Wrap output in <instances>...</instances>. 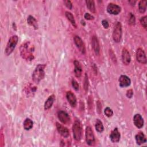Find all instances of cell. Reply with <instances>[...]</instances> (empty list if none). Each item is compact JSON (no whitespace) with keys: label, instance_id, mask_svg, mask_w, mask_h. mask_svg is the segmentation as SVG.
<instances>
[{"label":"cell","instance_id":"52a82bcc","mask_svg":"<svg viewBox=\"0 0 147 147\" xmlns=\"http://www.w3.org/2000/svg\"><path fill=\"white\" fill-rule=\"evenodd\" d=\"M57 117L60 121L63 124L67 125L71 122V118L68 114L63 110H60L57 112Z\"/></svg>","mask_w":147,"mask_h":147},{"label":"cell","instance_id":"8992f818","mask_svg":"<svg viewBox=\"0 0 147 147\" xmlns=\"http://www.w3.org/2000/svg\"><path fill=\"white\" fill-rule=\"evenodd\" d=\"M86 141L88 145H92L95 143V137L92 130L90 126H87L86 128Z\"/></svg>","mask_w":147,"mask_h":147},{"label":"cell","instance_id":"44dd1931","mask_svg":"<svg viewBox=\"0 0 147 147\" xmlns=\"http://www.w3.org/2000/svg\"><path fill=\"white\" fill-rule=\"evenodd\" d=\"M27 22L29 25L33 26L35 29H37L38 28L37 21L34 17L32 16H29L27 18Z\"/></svg>","mask_w":147,"mask_h":147},{"label":"cell","instance_id":"3957f363","mask_svg":"<svg viewBox=\"0 0 147 147\" xmlns=\"http://www.w3.org/2000/svg\"><path fill=\"white\" fill-rule=\"evenodd\" d=\"M72 132L74 139L76 141H80L82 137L83 127L81 122L77 119L75 120L72 126Z\"/></svg>","mask_w":147,"mask_h":147},{"label":"cell","instance_id":"f1b7e54d","mask_svg":"<svg viewBox=\"0 0 147 147\" xmlns=\"http://www.w3.org/2000/svg\"><path fill=\"white\" fill-rule=\"evenodd\" d=\"M146 16H144L140 18V22L142 26L144 28H146L147 26V21H146Z\"/></svg>","mask_w":147,"mask_h":147},{"label":"cell","instance_id":"cb8c5ba5","mask_svg":"<svg viewBox=\"0 0 147 147\" xmlns=\"http://www.w3.org/2000/svg\"><path fill=\"white\" fill-rule=\"evenodd\" d=\"M65 17H67V18L68 19V20L71 22V24L75 27L76 28V22L75 20V18L74 17V16L72 15V14L71 12L69 11H65Z\"/></svg>","mask_w":147,"mask_h":147},{"label":"cell","instance_id":"f546056e","mask_svg":"<svg viewBox=\"0 0 147 147\" xmlns=\"http://www.w3.org/2000/svg\"><path fill=\"white\" fill-rule=\"evenodd\" d=\"M71 84H72V87L74 88L75 90L76 91H78L79 88V84L75 80V79H72V82H71Z\"/></svg>","mask_w":147,"mask_h":147},{"label":"cell","instance_id":"9a60e30c","mask_svg":"<svg viewBox=\"0 0 147 147\" xmlns=\"http://www.w3.org/2000/svg\"><path fill=\"white\" fill-rule=\"evenodd\" d=\"M66 98H67L68 102L71 106V107H76V103H77L76 98L74 93H72L70 91H68L66 94Z\"/></svg>","mask_w":147,"mask_h":147},{"label":"cell","instance_id":"4fadbf2b","mask_svg":"<svg viewBox=\"0 0 147 147\" xmlns=\"http://www.w3.org/2000/svg\"><path fill=\"white\" fill-rule=\"evenodd\" d=\"M131 80L126 75H121L119 78V84L121 87H126L130 85Z\"/></svg>","mask_w":147,"mask_h":147},{"label":"cell","instance_id":"4dcf8cb0","mask_svg":"<svg viewBox=\"0 0 147 147\" xmlns=\"http://www.w3.org/2000/svg\"><path fill=\"white\" fill-rule=\"evenodd\" d=\"M84 18L86 20H92L94 19V17L93 16L91 15L90 13H86L84 14Z\"/></svg>","mask_w":147,"mask_h":147},{"label":"cell","instance_id":"836d02e7","mask_svg":"<svg viewBox=\"0 0 147 147\" xmlns=\"http://www.w3.org/2000/svg\"><path fill=\"white\" fill-rule=\"evenodd\" d=\"M133 91L132 89H130L127 91L126 95L128 98H131L133 96Z\"/></svg>","mask_w":147,"mask_h":147},{"label":"cell","instance_id":"ffe728a7","mask_svg":"<svg viewBox=\"0 0 147 147\" xmlns=\"http://www.w3.org/2000/svg\"><path fill=\"white\" fill-rule=\"evenodd\" d=\"M55 100V96L53 94L50 95L44 103V109L45 110L49 109L52 106Z\"/></svg>","mask_w":147,"mask_h":147},{"label":"cell","instance_id":"2e32d148","mask_svg":"<svg viewBox=\"0 0 147 147\" xmlns=\"http://www.w3.org/2000/svg\"><path fill=\"white\" fill-rule=\"evenodd\" d=\"M121 138V134L118 130V128L115 127L110 134V138L113 142H118L119 141Z\"/></svg>","mask_w":147,"mask_h":147},{"label":"cell","instance_id":"e0dca14e","mask_svg":"<svg viewBox=\"0 0 147 147\" xmlns=\"http://www.w3.org/2000/svg\"><path fill=\"white\" fill-rule=\"evenodd\" d=\"M91 45H92V47L95 54L97 55H99V52H100V47H99V44L98 38L95 36H93L92 37Z\"/></svg>","mask_w":147,"mask_h":147},{"label":"cell","instance_id":"d4e9b609","mask_svg":"<svg viewBox=\"0 0 147 147\" xmlns=\"http://www.w3.org/2000/svg\"><path fill=\"white\" fill-rule=\"evenodd\" d=\"M146 9V1L141 0L138 3V10L141 13H144Z\"/></svg>","mask_w":147,"mask_h":147},{"label":"cell","instance_id":"d6986e66","mask_svg":"<svg viewBox=\"0 0 147 147\" xmlns=\"http://www.w3.org/2000/svg\"><path fill=\"white\" fill-rule=\"evenodd\" d=\"M135 139L137 144L141 145L146 142V139L145 136L142 132H139L135 136Z\"/></svg>","mask_w":147,"mask_h":147},{"label":"cell","instance_id":"6da1fadb","mask_svg":"<svg viewBox=\"0 0 147 147\" xmlns=\"http://www.w3.org/2000/svg\"><path fill=\"white\" fill-rule=\"evenodd\" d=\"M34 47L30 44V42H26L21 45L20 47L21 56L26 61H31L34 59L33 52Z\"/></svg>","mask_w":147,"mask_h":147},{"label":"cell","instance_id":"83f0119b","mask_svg":"<svg viewBox=\"0 0 147 147\" xmlns=\"http://www.w3.org/2000/svg\"><path fill=\"white\" fill-rule=\"evenodd\" d=\"M136 23V19L135 16L132 13H129V24L131 25H134Z\"/></svg>","mask_w":147,"mask_h":147},{"label":"cell","instance_id":"7c38bea8","mask_svg":"<svg viewBox=\"0 0 147 147\" xmlns=\"http://www.w3.org/2000/svg\"><path fill=\"white\" fill-rule=\"evenodd\" d=\"M56 129L60 134L63 137L67 138L69 136V132L68 129L58 122L56 123Z\"/></svg>","mask_w":147,"mask_h":147},{"label":"cell","instance_id":"9c48e42d","mask_svg":"<svg viewBox=\"0 0 147 147\" xmlns=\"http://www.w3.org/2000/svg\"><path fill=\"white\" fill-rule=\"evenodd\" d=\"M121 10V7L113 3H109L107 6V12L113 15L118 14L120 13Z\"/></svg>","mask_w":147,"mask_h":147},{"label":"cell","instance_id":"ac0fdd59","mask_svg":"<svg viewBox=\"0 0 147 147\" xmlns=\"http://www.w3.org/2000/svg\"><path fill=\"white\" fill-rule=\"evenodd\" d=\"M74 64V72L77 78H80L82 74V67L81 64L78 60H75Z\"/></svg>","mask_w":147,"mask_h":147},{"label":"cell","instance_id":"277c9868","mask_svg":"<svg viewBox=\"0 0 147 147\" xmlns=\"http://www.w3.org/2000/svg\"><path fill=\"white\" fill-rule=\"evenodd\" d=\"M18 41V37L17 35H13L9 38L6 48L5 49V54L6 56H9L14 51Z\"/></svg>","mask_w":147,"mask_h":147},{"label":"cell","instance_id":"8d00e7d4","mask_svg":"<svg viewBox=\"0 0 147 147\" xmlns=\"http://www.w3.org/2000/svg\"><path fill=\"white\" fill-rule=\"evenodd\" d=\"M81 24H82V25H83V26H84L85 25H86V24H85V22L84 21H81Z\"/></svg>","mask_w":147,"mask_h":147},{"label":"cell","instance_id":"603a6c76","mask_svg":"<svg viewBox=\"0 0 147 147\" xmlns=\"http://www.w3.org/2000/svg\"><path fill=\"white\" fill-rule=\"evenodd\" d=\"M23 125H24V128L25 130H29L33 127V122L30 118H26L24 121Z\"/></svg>","mask_w":147,"mask_h":147},{"label":"cell","instance_id":"7a4b0ae2","mask_svg":"<svg viewBox=\"0 0 147 147\" xmlns=\"http://www.w3.org/2000/svg\"><path fill=\"white\" fill-rule=\"evenodd\" d=\"M45 64H38L35 68L34 71L32 73V79L33 82L36 83H38L41 80H42L45 76Z\"/></svg>","mask_w":147,"mask_h":147},{"label":"cell","instance_id":"4316f807","mask_svg":"<svg viewBox=\"0 0 147 147\" xmlns=\"http://www.w3.org/2000/svg\"><path fill=\"white\" fill-rule=\"evenodd\" d=\"M104 113H105V115L107 116V117H110L113 116V110L109 107H107L105 108V109L104 110Z\"/></svg>","mask_w":147,"mask_h":147},{"label":"cell","instance_id":"484cf974","mask_svg":"<svg viewBox=\"0 0 147 147\" xmlns=\"http://www.w3.org/2000/svg\"><path fill=\"white\" fill-rule=\"evenodd\" d=\"M95 127L96 130L99 133H102L104 130V127L102 124V122L99 119H97L96 120Z\"/></svg>","mask_w":147,"mask_h":147},{"label":"cell","instance_id":"8fae6325","mask_svg":"<svg viewBox=\"0 0 147 147\" xmlns=\"http://www.w3.org/2000/svg\"><path fill=\"white\" fill-rule=\"evenodd\" d=\"M122 60L125 65H129L131 61L130 54L125 48H123L122 51Z\"/></svg>","mask_w":147,"mask_h":147},{"label":"cell","instance_id":"d590c367","mask_svg":"<svg viewBox=\"0 0 147 147\" xmlns=\"http://www.w3.org/2000/svg\"><path fill=\"white\" fill-rule=\"evenodd\" d=\"M136 2V1H129V3L131 5H132V6H134V5H135Z\"/></svg>","mask_w":147,"mask_h":147},{"label":"cell","instance_id":"5b68a950","mask_svg":"<svg viewBox=\"0 0 147 147\" xmlns=\"http://www.w3.org/2000/svg\"><path fill=\"white\" fill-rule=\"evenodd\" d=\"M122 25L121 22H117L114 26L113 32V39L115 42H120L122 38Z\"/></svg>","mask_w":147,"mask_h":147},{"label":"cell","instance_id":"7402d4cb","mask_svg":"<svg viewBox=\"0 0 147 147\" xmlns=\"http://www.w3.org/2000/svg\"><path fill=\"white\" fill-rule=\"evenodd\" d=\"M86 3L88 9L92 13H95V6L94 1L92 0H86Z\"/></svg>","mask_w":147,"mask_h":147},{"label":"cell","instance_id":"ba28073f","mask_svg":"<svg viewBox=\"0 0 147 147\" xmlns=\"http://www.w3.org/2000/svg\"><path fill=\"white\" fill-rule=\"evenodd\" d=\"M74 41L76 47L78 48L79 51L82 54H85L86 47H85L84 43L83 42L82 38L78 36H75L74 37Z\"/></svg>","mask_w":147,"mask_h":147},{"label":"cell","instance_id":"5bb4252c","mask_svg":"<svg viewBox=\"0 0 147 147\" xmlns=\"http://www.w3.org/2000/svg\"><path fill=\"white\" fill-rule=\"evenodd\" d=\"M133 122L134 125L138 129H141L144 126V119L140 114H136L133 117Z\"/></svg>","mask_w":147,"mask_h":147},{"label":"cell","instance_id":"1f68e13d","mask_svg":"<svg viewBox=\"0 0 147 147\" xmlns=\"http://www.w3.org/2000/svg\"><path fill=\"white\" fill-rule=\"evenodd\" d=\"M84 88L86 91H87L88 90V78L87 75L86 74L85 78H84Z\"/></svg>","mask_w":147,"mask_h":147},{"label":"cell","instance_id":"30bf717a","mask_svg":"<svg viewBox=\"0 0 147 147\" xmlns=\"http://www.w3.org/2000/svg\"><path fill=\"white\" fill-rule=\"evenodd\" d=\"M136 59L137 60L142 64H146V57L145 53L144 51L141 48H139L137 49L136 51Z\"/></svg>","mask_w":147,"mask_h":147},{"label":"cell","instance_id":"e575fe53","mask_svg":"<svg viewBox=\"0 0 147 147\" xmlns=\"http://www.w3.org/2000/svg\"><path fill=\"white\" fill-rule=\"evenodd\" d=\"M102 25L104 27V28H105V29H107L109 28V22L106 20H103L102 21Z\"/></svg>","mask_w":147,"mask_h":147},{"label":"cell","instance_id":"d6a6232c","mask_svg":"<svg viewBox=\"0 0 147 147\" xmlns=\"http://www.w3.org/2000/svg\"><path fill=\"white\" fill-rule=\"evenodd\" d=\"M64 3L65 5L69 9H72V4L70 1H64Z\"/></svg>","mask_w":147,"mask_h":147}]
</instances>
